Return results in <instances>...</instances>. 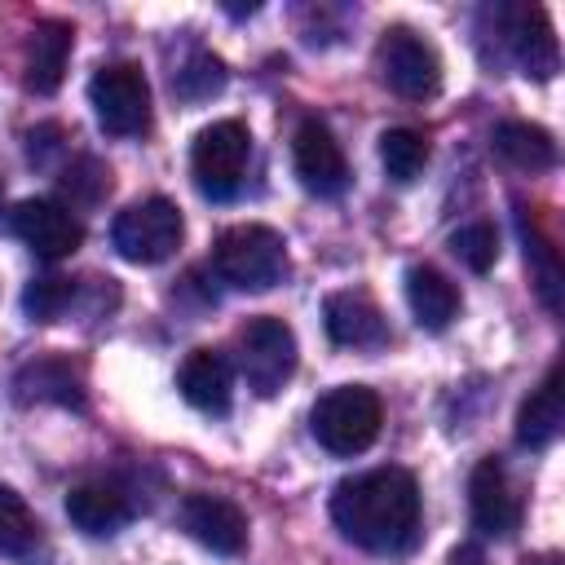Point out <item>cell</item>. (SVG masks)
<instances>
[{"label": "cell", "mask_w": 565, "mask_h": 565, "mask_svg": "<svg viewBox=\"0 0 565 565\" xmlns=\"http://www.w3.org/2000/svg\"><path fill=\"white\" fill-rule=\"evenodd\" d=\"M331 521L366 552H402L419 534V486L406 468H371L335 486Z\"/></svg>", "instance_id": "cell-1"}, {"label": "cell", "mask_w": 565, "mask_h": 565, "mask_svg": "<svg viewBox=\"0 0 565 565\" xmlns=\"http://www.w3.org/2000/svg\"><path fill=\"white\" fill-rule=\"evenodd\" d=\"M212 269L221 282L238 291H265L287 274V247L282 234L269 225H230L212 247Z\"/></svg>", "instance_id": "cell-2"}, {"label": "cell", "mask_w": 565, "mask_h": 565, "mask_svg": "<svg viewBox=\"0 0 565 565\" xmlns=\"http://www.w3.org/2000/svg\"><path fill=\"white\" fill-rule=\"evenodd\" d=\"M380 424H384V406H380L375 388H366V384L327 388L309 415L318 446H327L331 455H362L380 437Z\"/></svg>", "instance_id": "cell-3"}, {"label": "cell", "mask_w": 565, "mask_h": 565, "mask_svg": "<svg viewBox=\"0 0 565 565\" xmlns=\"http://www.w3.org/2000/svg\"><path fill=\"white\" fill-rule=\"evenodd\" d=\"M181 238H185V221H181L177 203L163 199V194L124 207L115 216V225H110L115 252L124 260H132V265H159V260H168L181 247Z\"/></svg>", "instance_id": "cell-4"}, {"label": "cell", "mask_w": 565, "mask_h": 565, "mask_svg": "<svg viewBox=\"0 0 565 565\" xmlns=\"http://www.w3.org/2000/svg\"><path fill=\"white\" fill-rule=\"evenodd\" d=\"M247 159H252V132H247V124H238V119H216V124H207V128L194 137V146H190L194 185H199L207 199H234L238 185H243Z\"/></svg>", "instance_id": "cell-5"}, {"label": "cell", "mask_w": 565, "mask_h": 565, "mask_svg": "<svg viewBox=\"0 0 565 565\" xmlns=\"http://www.w3.org/2000/svg\"><path fill=\"white\" fill-rule=\"evenodd\" d=\"M93 115L115 137H137L150 124V84L137 62H110L88 79Z\"/></svg>", "instance_id": "cell-6"}, {"label": "cell", "mask_w": 565, "mask_h": 565, "mask_svg": "<svg viewBox=\"0 0 565 565\" xmlns=\"http://www.w3.org/2000/svg\"><path fill=\"white\" fill-rule=\"evenodd\" d=\"M238 366H243V380L260 397L278 393L296 371V331L269 313L247 318L238 327Z\"/></svg>", "instance_id": "cell-7"}, {"label": "cell", "mask_w": 565, "mask_h": 565, "mask_svg": "<svg viewBox=\"0 0 565 565\" xmlns=\"http://www.w3.org/2000/svg\"><path fill=\"white\" fill-rule=\"evenodd\" d=\"M375 57H380L384 84L397 97H406V102H424V97H433L441 88V57H437V49L428 40H419L415 31H406V26L384 31Z\"/></svg>", "instance_id": "cell-8"}, {"label": "cell", "mask_w": 565, "mask_h": 565, "mask_svg": "<svg viewBox=\"0 0 565 565\" xmlns=\"http://www.w3.org/2000/svg\"><path fill=\"white\" fill-rule=\"evenodd\" d=\"M13 234L40 256V260H62L84 243V225L75 221V212L57 199H22L13 207Z\"/></svg>", "instance_id": "cell-9"}, {"label": "cell", "mask_w": 565, "mask_h": 565, "mask_svg": "<svg viewBox=\"0 0 565 565\" xmlns=\"http://www.w3.org/2000/svg\"><path fill=\"white\" fill-rule=\"evenodd\" d=\"M291 163H296V177L309 194H340L349 185V163H344V150L340 141L331 137V128L322 119H305L291 137Z\"/></svg>", "instance_id": "cell-10"}, {"label": "cell", "mask_w": 565, "mask_h": 565, "mask_svg": "<svg viewBox=\"0 0 565 565\" xmlns=\"http://www.w3.org/2000/svg\"><path fill=\"white\" fill-rule=\"evenodd\" d=\"M468 508H472V525L490 539H512L521 530V499L503 472V463L481 459L468 477Z\"/></svg>", "instance_id": "cell-11"}, {"label": "cell", "mask_w": 565, "mask_h": 565, "mask_svg": "<svg viewBox=\"0 0 565 565\" xmlns=\"http://www.w3.org/2000/svg\"><path fill=\"white\" fill-rule=\"evenodd\" d=\"M181 525L194 543H203L207 552L221 556H238L247 547V516L238 503L221 499V494H185L181 503Z\"/></svg>", "instance_id": "cell-12"}, {"label": "cell", "mask_w": 565, "mask_h": 565, "mask_svg": "<svg viewBox=\"0 0 565 565\" xmlns=\"http://www.w3.org/2000/svg\"><path fill=\"white\" fill-rule=\"evenodd\" d=\"M499 18H503V35H508V49H512L516 66L530 79H552L556 66H561V49H556L547 13L534 9V4H521V9H499Z\"/></svg>", "instance_id": "cell-13"}, {"label": "cell", "mask_w": 565, "mask_h": 565, "mask_svg": "<svg viewBox=\"0 0 565 565\" xmlns=\"http://www.w3.org/2000/svg\"><path fill=\"white\" fill-rule=\"evenodd\" d=\"M71 44H75V31L57 18L49 22H35V31L26 35V57H22V84L40 97L57 93L62 79H66V62H71Z\"/></svg>", "instance_id": "cell-14"}, {"label": "cell", "mask_w": 565, "mask_h": 565, "mask_svg": "<svg viewBox=\"0 0 565 565\" xmlns=\"http://www.w3.org/2000/svg\"><path fill=\"white\" fill-rule=\"evenodd\" d=\"M181 397L194 406V411H207V415H225L230 411V393H234V366L221 349H194L185 362H181Z\"/></svg>", "instance_id": "cell-15"}, {"label": "cell", "mask_w": 565, "mask_h": 565, "mask_svg": "<svg viewBox=\"0 0 565 565\" xmlns=\"http://www.w3.org/2000/svg\"><path fill=\"white\" fill-rule=\"evenodd\" d=\"M322 322H327V335L349 349H371L384 340V313L366 291H331Z\"/></svg>", "instance_id": "cell-16"}, {"label": "cell", "mask_w": 565, "mask_h": 565, "mask_svg": "<svg viewBox=\"0 0 565 565\" xmlns=\"http://www.w3.org/2000/svg\"><path fill=\"white\" fill-rule=\"evenodd\" d=\"M66 516L84 530V534H115L119 525L132 521V503L119 486L110 481H84L66 494Z\"/></svg>", "instance_id": "cell-17"}, {"label": "cell", "mask_w": 565, "mask_h": 565, "mask_svg": "<svg viewBox=\"0 0 565 565\" xmlns=\"http://www.w3.org/2000/svg\"><path fill=\"white\" fill-rule=\"evenodd\" d=\"M13 397L26 402H57V406H79L84 402V384L79 371L66 358H35L13 375Z\"/></svg>", "instance_id": "cell-18"}, {"label": "cell", "mask_w": 565, "mask_h": 565, "mask_svg": "<svg viewBox=\"0 0 565 565\" xmlns=\"http://www.w3.org/2000/svg\"><path fill=\"white\" fill-rule=\"evenodd\" d=\"M561 424H565V393H561V366H552L547 380L516 411V441L530 450H543L556 441Z\"/></svg>", "instance_id": "cell-19"}, {"label": "cell", "mask_w": 565, "mask_h": 565, "mask_svg": "<svg viewBox=\"0 0 565 565\" xmlns=\"http://www.w3.org/2000/svg\"><path fill=\"white\" fill-rule=\"evenodd\" d=\"M406 305L424 331H446L450 318L459 313V291L441 269L415 265V269H406Z\"/></svg>", "instance_id": "cell-20"}, {"label": "cell", "mask_w": 565, "mask_h": 565, "mask_svg": "<svg viewBox=\"0 0 565 565\" xmlns=\"http://www.w3.org/2000/svg\"><path fill=\"white\" fill-rule=\"evenodd\" d=\"M494 154L503 163H512L516 172H543L556 163V141L547 128L525 124V119H508L494 128Z\"/></svg>", "instance_id": "cell-21"}, {"label": "cell", "mask_w": 565, "mask_h": 565, "mask_svg": "<svg viewBox=\"0 0 565 565\" xmlns=\"http://www.w3.org/2000/svg\"><path fill=\"white\" fill-rule=\"evenodd\" d=\"M516 225H521V243H525V260L534 269V287L543 296V305L552 313H561V260H556V247L543 238V230L530 221L525 207H516Z\"/></svg>", "instance_id": "cell-22"}, {"label": "cell", "mask_w": 565, "mask_h": 565, "mask_svg": "<svg viewBox=\"0 0 565 565\" xmlns=\"http://www.w3.org/2000/svg\"><path fill=\"white\" fill-rule=\"evenodd\" d=\"M40 547V521L26 499L0 486V556H31Z\"/></svg>", "instance_id": "cell-23"}, {"label": "cell", "mask_w": 565, "mask_h": 565, "mask_svg": "<svg viewBox=\"0 0 565 565\" xmlns=\"http://www.w3.org/2000/svg\"><path fill=\"white\" fill-rule=\"evenodd\" d=\"M380 163H384V172L393 177V181H415L419 172H424V163H428V141L415 132V128H388L384 137H380Z\"/></svg>", "instance_id": "cell-24"}, {"label": "cell", "mask_w": 565, "mask_h": 565, "mask_svg": "<svg viewBox=\"0 0 565 565\" xmlns=\"http://www.w3.org/2000/svg\"><path fill=\"white\" fill-rule=\"evenodd\" d=\"M71 300H75V282L62 274H44V278L26 282V291H22V309L35 322H57Z\"/></svg>", "instance_id": "cell-25"}, {"label": "cell", "mask_w": 565, "mask_h": 565, "mask_svg": "<svg viewBox=\"0 0 565 565\" xmlns=\"http://www.w3.org/2000/svg\"><path fill=\"white\" fill-rule=\"evenodd\" d=\"M450 252L472 269V274H486L494 260H499V234L490 221H468L450 234Z\"/></svg>", "instance_id": "cell-26"}, {"label": "cell", "mask_w": 565, "mask_h": 565, "mask_svg": "<svg viewBox=\"0 0 565 565\" xmlns=\"http://www.w3.org/2000/svg\"><path fill=\"white\" fill-rule=\"evenodd\" d=\"M172 88H177L185 102H207L212 93L225 88V66H221V57H212V53H194V57L177 71Z\"/></svg>", "instance_id": "cell-27"}, {"label": "cell", "mask_w": 565, "mask_h": 565, "mask_svg": "<svg viewBox=\"0 0 565 565\" xmlns=\"http://www.w3.org/2000/svg\"><path fill=\"white\" fill-rule=\"evenodd\" d=\"M525 565H561V556L556 552H543V556H530Z\"/></svg>", "instance_id": "cell-28"}, {"label": "cell", "mask_w": 565, "mask_h": 565, "mask_svg": "<svg viewBox=\"0 0 565 565\" xmlns=\"http://www.w3.org/2000/svg\"><path fill=\"white\" fill-rule=\"evenodd\" d=\"M0 199H4V185H0Z\"/></svg>", "instance_id": "cell-29"}]
</instances>
